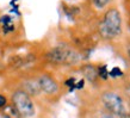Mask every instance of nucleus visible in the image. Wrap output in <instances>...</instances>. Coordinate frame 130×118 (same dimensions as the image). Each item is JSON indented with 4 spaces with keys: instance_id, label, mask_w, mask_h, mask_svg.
Segmentation results:
<instances>
[{
    "instance_id": "f03ea898",
    "label": "nucleus",
    "mask_w": 130,
    "mask_h": 118,
    "mask_svg": "<svg viewBox=\"0 0 130 118\" xmlns=\"http://www.w3.org/2000/svg\"><path fill=\"white\" fill-rule=\"evenodd\" d=\"M43 61L53 67H78L84 63L86 56L74 48L61 33L55 43L44 49Z\"/></svg>"
},
{
    "instance_id": "f257e3e1",
    "label": "nucleus",
    "mask_w": 130,
    "mask_h": 118,
    "mask_svg": "<svg viewBox=\"0 0 130 118\" xmlns=\"http://www.w3.org/2000/svg\"><path fill=\"white\" fill-rule=\"evenodd\" d=\"M92 24L99 42L116 44L126 35L125 20L119 1L113 3L105 11L97 14Z\"/></svg>"
},
{
    "instance_id": "6e6552de",
    "label": "nucleus",
    "mask_w": 130,
    "mask_h": 118,
    "mask_svg": "<svg viewBox=\"0 0 130 118\" xmlns=\"http://www.w3.org/2000/svg\"><path fill=\"white\" fill-rule=\"evenodd\" d=\"M121 7H122L124 20L128 29H130V0H121Z\"/></svg>"
},
{
    "instance_id": "20e7f679",
    "label": "nucleus",
    "mask_w": 130,
    "mask_h": 118,
    "mask_svg": "<svg viewBox=\"0 0 130 118\" xmlns=\"http://www.w3.org/2000/svg\"><path fill=\"white\" fill-rule=\"evenodd\" d=\"M11 105L19 118H34L36 114L35 98L17 87L11 93Z\"/></svg>"
},
{
    "instance_id": "ddd939ff",
    "label": "nucleus",
    "mask_w": 130,
    "mask_h": 118,
    "mask_svg": "<svg viewBox=\"0 0 130 118\" xmlns=\"http://www.w3.org/2000/svg\"><path fill=\"white\" fill-rule=\"evenodd\" d=\"M129 118H130V111H129Z\"/></svg>"
},
{
    "instance_id": "39448f33",
    "label": "nucleus",
    "mask_w": 130,
    "mask_h": 118,
    "mask_svg": "<svg viewBox=\"0 0 130 118\" xmlns=\"http://www.w3.org/2000/svg\"><path fill=\"white\" fill-rule=\"evenodd\" d=\"M34 76H35L38 88H40L41 97H44L50 102L60 98V95H61V85H60L59 80L51 74L50 72L41 71L38 73H36Z\"/></svg>"
},
{
    "instance_id": "0eeeda50",
    "label": "nucleus",
    "mask_w": 130,
    "mask_h": 118,
    "mask_svg": "<svg viewBox=\"0 0 130 118\" xmlns=\"http://www.w3.org/2000/svg\"><path fill=\"white\" fill-rule=\"evenodd\" d=\"M115 45H117V48H121V51H122V55L124 56V59L130 63V35L126 33L124 37H123L118 43H116Z\"/></svg>"
},
{
    "instance_id": "1a4fd4ad",
    "label": "nucleus",
    "mask_w": 130,
    "mask_h": 118,
    "mask_svg": "<svg viewBox=\"0 0 130 118\" xmlns=\"http://www.w3.org/2000/svg\"><path fill=\"white\" fill-rule=\"evenodd\" d=\"M122 93L124 94L125 99L128 100V103L130 104V81L124 83V86H123V90H122Z\"/></svg>"
},
{
    "instance_id": "423d86ee",
    "label": "nucleus",
    "mask_w": 130,
    "mask_h": 118,
    "mask_svg": "<svg viewBox=\"0 0 130 118\" xmlns=\"http://www.w3.org/2000/svg\"><path fill=\"white\" fill-rule=\"evenodd\" d=\"M116 1H118V0H86L88 7L91 8V11L93 12L95 16L102 13L103 11H105L110 5H112Z\"/></svg>"
},
{
    "instance_id": "9d476101",
    "label": "nucleus",
    "mask_w": 130,
    "mask_h": 118,
    "mask_svg": "<svg viewBox=\"0 0 130 118\" xmlns=\"http://www.w3.org/2000/svg\"><path fill=\"white\" fill-rule=\"evenodd\" d=\"M7 98L5 97L4 94H0V109H3V107H5L6 105H7Z\"/></svg>"
},
{
    "instance_id": "f8f14e48",
    "label": "nucleus",
    "mask_w": 130,
    "mask_h": 118,
    "mask_svg": "<svg viewBox=\"0 0 130 118\" xmlns=\"http://www.w3.org/2000/svg\"><path fill=\"white\" fill-rule=\"evenodd\" d=\"M1 53H3V47H1V44H0V56H1Z\"/></svg>"
},
{
    "instance_id": "7ed1b4c3",
    "label": "nucleus",
    "mask_w": 130,
    "mask_h": 118,
    "mask_svg": "<svg viewBox=\"0 0 130 118\" xmlns=\"http://www.w3.org/2000/svg\"><path fill=\"white\" fill-rule=\"evenodd\" d=\"M99 102L103 110L116 118H129L130 104L124 94L116 90H104L99 94Z\"/></svg>"
},
{
    "instance_id": "9b49d317",
    "label": "nucleus",
    "mask_w": 130,
    "mask_h": 118,
    "mask_svg": "<svg viewBox=\"0 0 130 118\" xmlns=\"http://www.w3.org/2000/svg\"><path fill=\"white\" fill-rule=\"evenodd\" d=\"M95 118H116V117L112 116V114H110V113H107V112H105V111H103L102 113H99Z\"/></svg>"
}]
</instances>
